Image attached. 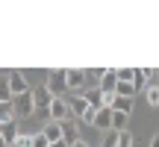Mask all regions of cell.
Here are the masks:
<instances>
[{
	"label": "cell",
	"mask_w": 159,
	"mask_h": 147,
	"mask_svg": "<svg viewBox=\"0 0 159 147\" xmlns=\"http://www.w3.org/2000/svg\"><path fill=\"white\" fill-rule=\"evenodd\" d=\"M83 100L89 103V109H100V106H103V94H100V88H89V91H83Z\"/></svg>",
	"instance_id": "13"
},
{
	"label": "cell",
	"mask_w": 159,
	"mask_h": 147,
	"mask_svg": "<svg viewBox=\"0 0 159 147\" xmlns=\"http://www.w3.org/2000/svg\"><path fill=\"white\" fill-rule=\"evenodd\" d=\"M85 71H77V68H68L65 71V88L68 91H77V94H83V88H85Z\"/></svg>",
	"instance_id": "4"
},
{
	"label": "cell",
	"mask_w": 159,
	"mask_h": 147,
	"mask_svg": "<svg viewBox=\"0 0 159 147\" xmlns=\"http://www.w3.org/2000/svg\"><path fill=\"white\" fill-rule=\"evenodd\" d=\"M127 121H130V115L112 112V132H124V130H127Z\"/></svg>",
	"instance_id": "15"
},
{
	"label": "cell",
	"mask_w": 159,
	"mask_h": 147,
	"mask_svg": "<svg viewBox=\"0 0 159 147\" xmlns=\"http://www.w3.org/2000/svg\"><path fill=\"white\" fill-rule=\"evenodd\" d=\"M44 88L50 91L53 97H62L65 91H68V88H65V71H50V74H47V82H44Z\"/></svg>",
	"instance_id": "5"
},
{
	"label": "cell",
	"mask_w": 159,
	"mask_h": 147,
	"mask_svg": "<svg viewBox=\"0 0 159 147\" xmlns=\"http://www.w3.org/2000/svg\"><path fill=\"white\" fill-rule=\"evenodd\" d=\"M41 136L47 138V144H56V141H62V127H59L56 121H47L44 130H41Z\"/></svg>",
	"instance_id": "10"
},
{
	"label": "cell",
	"mask_w": 159,
	"mask_h": 147,
	"mask_svg": "<svg viewBox=\"0 0 159 147\" xmlns=\"http://www.w3.org/2000/svg\"><path fill=\"white\" fill-rule=\"evenodd\" d=\"M30 147H47V138L41 136V132H35V136L30 138Z\"/></svg>",
	"instance_id": "23"
},
{
	"label": "cell",
	"mask_w": 159,
	"mask_h": 147,
	"mask_svg": "<svg viewBox=\"0 0 159 147\" xmlns=\"http://www.w3.org/2000/svg\"><path fill=\"white\" fill-rule=\"evenodd\" d=\"M71 147H89V141H83V138H77V141L71 144Z\"/></svg>",
	"instance_id": "26"
},
{
	"label": "cell",
	"mask_w": 159,
	"mask_h": 147,
	"mask_svg": "<svg viewBox=\"0 0 159 147\" xmlns=\"http://www.w3.org/2000/svg\"><path fill=\"white\" fill-rule=\"evenodd\" d=\"M94 118H97V109H85V115L80 121H83V124H89V127H94Z\"/></svg>",
	"instance_id": "22"
},
{
	"label": "cell",
	"mask_w": 159,
	"mask_h": 147,
	"mask_svg": "<svg viewBox=\"0 0 159 147\" xmlns=\"http://www.w3.org/2000/svg\"><path fill=\"white\" fill-rule=\"evenodd\" d=\"M109 109H112V112H121V115H130L133 112V97H115Z\"/></svg>",
	"instance_id": "14"
},
{
	"label": "cell",
	"mask_w": 159,
	"mask_h": 147,
	"mask_svg": "<svg viewBox=\"0 0 159 147\" xmlns=\"http://www.w3.org/2000/svg\"><path fill=\"white\" fill-rule=\"evenodd\" d=\"M6 88H9L12 97H21V94L30 91V82H27V77H24L21 71H12L9 77H6Z\"/></svg>",
	"instance_id": "3"
},
{
	"label": "cell",
	"mask_w": 159,
	"mask_h": 147,
	"mask_svg": "<svg viewBox=\"0 0 159 147\" xmlns=\"http://www.w3.org/2000/svg\"><path fill=\"white\" fill-rule=\"evenodd\" d=\"M47 147H68V144H65V141H56V144H47Z\"/></svg>",
	"instance_id": "28"
},
{
	"label": "cell",
	"mask_w": 159,
	"mask_h": 147,
	"mask_svg": "<svg viewBox=\"0 0 159 147\" xmlns=\"http://www.w3.org/2000/svg\"><path fill=\"white\" fill-rule=\"evenodd\" d=\"M30 97H33L35 112H47V106H50V100H53V94L44 88V85H39V88H30Z\"/></svg>",
	"instance_id": "6"
},
{
	"label": "cell",
	"mask_w": 159,
	"mask_h": 147,
	"mask_svg": "<svg viewBox=\"0 0 159 147\" xmlns=\"http://www.w3.org/2000/svg\"><path fill=\"white\" fill-rule=\"evenodd\" d=\"M150 147H159V136H153V138H150Z\"/></svg>",
	"instance_id": "27"
},
{
	"label": "cell",
	"mask_w": 159,
	"mask_h": 147,
	"mask_svg": "<svg viewBox=\"0 0 159 147\" xmlns=\"http://www.w3.org/2000/svg\"><path fill=\"white\" fill-rule=\"evenodd\" d=\"M144 82H148V71H144V68H136V74H133V85H136V91H142Z\"/></svg>",
	"instance_id": "17"
},
{
	"label": "cell",
	"mask_w": 159,
	"mask_h": 147,
	"mask_svg": "<svg viewBox=\"0 0 159 147\" xmlns=\"http://www.w3.org/2000/svg\"><path fill=\"white\" fill-rule=\"evenodd\" d=\"M133 74H136V68H121L115 71V77H118V82H133Z\"/></svg>",
	"instance_id": "20"
},
{
	"label": "cell",
	"mask_w": 159,
	"mask_h": 147,
	"mask_svg": "<svg viewBox=\"0 0 159 147\" xmlns=\"http://www.w3.org/2000/svg\"><path fill=\"white\" fill-rule=\"evenodd\" d=\"M59 127H62V141L71 147V144H74L77 138H80V124H77L74 118H68V121H62Z\"/></svg>",
	"instance_id": "7"
},
{
	"label": "cell",
	"mask_w": 159,
	"mask_h": 147,
	"mask_svg": "<svg viewBox=\"0 0 159 147\" xmlns=\"http://www.w3.org/2000/svg\"><path fill=\"white\" fill-rule=\"evenodd\" d=\"M15 115H12V100L9 103H0V124H6V121H12Z\"/></svg>",
	"instance_id": "19"
},
{
	"label": "cell",
	"mask_w": 159,
	"mask_h": 147,
	"mask_svg": "<svg viewBox=\"0 0 159 147\" xmlns=\"http://www.w3.org/2000/svg\"><path fill=\"white\" fill-rule=\"evenodd\" d=\"M18 136H21V130H18V121H15V118L6 121V124H0V138H3L9 147L15 144V138H18Z\"/></svg>",
	"instance_id": "9"
},
{
	"label": "cell",
	"mask_w": 159,
	"mask_h": 147,
	"mask_svg": "<svg viewBox=\"0 0 159 147\" xmlns=\"http://www.w3.org/2000/svg\"><path fill=\"white\" fill-rule=\"evenodd\" d=\"M68 109H71V118H74V121H80V118L85 115V109H89V103L83 100V94H77L74 100H68Z\"/></svg>",
	"instance_id": "12"
},
{
	"label": "cell",
	"mask_w": 159,
	"mask_h": 147,
	"mask_svg": "<svg viewBox=\"0 0 159 147\" xmlns=\"http://www.w3.org/2000/svg\"><path fill=\"white\" fill-rule=\"evenodd\" d=\"M115 85H118L115 71H106V68H103L100 79H97V88H100V94H115Z\"/></svg>",
	"instance_id": "8"
},
{
	"label": "cell",
	"mask_w": 159,
	"mask_h": 147,
	"mask_svg": "<svg viewBox=\"0 0 159 147\" xmlns=\"http://www.w3.org/2000/svg\"><path fill=\"white\" fill-rule=\"evenodd\" d=\"M115 97H136V85L133 82H118L115 85Z\"/></svg>",
	"instance_id": "16"
},
{
	"label": "cell",
	"mask_w": 159,
	"mask_h": 147,
	"mask_svg": "<svg viewBox=\"0 0 159 147\" xmlns=\"http://www.w3.org/2000/svg\"><path fill=\"white\" fill-rule=\"evenodd\" d=\"M9 100H12V94L6 88V79H0V103H9Z\"/></svg>",
	"instance_id": "24"
},
{
	"label": "cell",
	"mask_w": 159,
	"mask_h": 147,
	"mask_svg": "<svg viewBox=\"0 0 159 147\" xmlns=\"http://www.w3.org/2000/svg\"><path fill=\"white\" fill-rule=\"evenodd\" d=\"M94 127H97V130H112V109H109V106H100V109H97V118H94Z\"/></svg>",
	"instance_id": "11"
},
{
	"label": "cell",
	"mask_w": 159,
	"mask_h": 147,
	"mask_svg": "<svg viewBox=\"0 0 159 147\" xmlns=\"http://www.w3.org/2000/svg\"><path fill=\"white\" fill-rule=\"evenodd\" d=\"M12 115H15V121L18 118H33V115H35V106H33L30 91L21 94V97H12Z\"/></svg>",
	"instance_id": "1"
},
{
	"label": "cell",
	"mask_w": 159,
	"mask_h": 147,
	"mask_svg": "<svg viewBox=\"0 0 159 147\" xmlns=\"http://www.w3.org/2000/svg\"><path fill=\"white\" fill-rule=\"evenodd\" d=\"M118 147H133V132L130 130L118 132Z\"/></svg>",
	"instance_id": "21"
},
{
	"label": "cell",
	"mask_w": 159,
	"mask_h": 147,
	"mask_svg": "<svg viewBox=\"0 0 159 147\" xmlns=\"http://www.w3.org/2000/svg\"><path fill=\"white\" fill-rule=\"evenodd\" d=\"M0 147H9V144H6V141H3V138H0Z\"/></svg>",
	"instance_id": "29"
},
{
	"label": "cell",
	"mask_w": 159,
	"mask_h": 147,
	"mask_svg": "<svg viewBox=\"0 0 159 147\" xmlns=\"http://www.w3.org/2000/svg\"><path fill=\"white\" fill-rule=\"evenodd\" d=\"M144 97H148V106H159V85H148V94H144Z\"/></svg>",
	"instance_id": "18"
},
{
	"label": "cell",
	"mask_w": 159,
	"mask_h": 147,
	"mask_svg": "<svg viewBox=\"0 0 159 147\" xmlns=\"http://www.w3.org/2000/svg\"><path fill=\"white\" fill-rule=\"evenodd\" d=\"M47 118H50V121H56V124L68 121V118H71L68 100H65V97H53V100H50V106H47Z\"/></svg>",
	"instance_id": "2"
},
{
	"label": "cell",
	"mask_w": 159,
	"mask_h": 147,
	"mask_svg": "<svg viewBox=\"0 0 159 147\" xmlns=\"http://www.w3.org/2000/svg\"><path fill=\"white\" fill-rule=\"evenodd\" d=\"M103 147H118V132H112V130H109V136L103 138Z\"/></svg>",
	"instance_id": "25"
}]
</instances>
